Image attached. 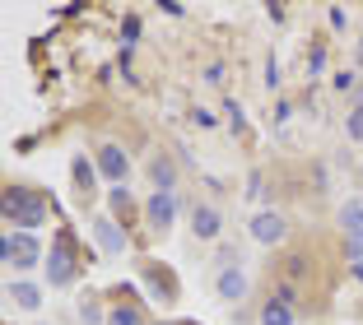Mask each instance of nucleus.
Returning <instances> with one entry per match:
<instances>
[{
    "label": "nucleus",
    "instance_id": "1",
    "mask_svg": "<svg viewBox=\"0 0 363 325\" xmlns=\"http://www.w3.org/2000/svg\"><path fill=\"white\" fill-rule=\"evenodd\" d=\"M47 214H52V200H47L43 190H33V186H5V219L19 223V232L47 223Z\"/></svg>",
    "mask_w": 363,
    "mask_h": 325
},
{
    "label": "nucleus",
    "instance_id": "2",
    "mask_svg": "<svg viewBox=\"0 0 363 325\" xmlns=\"http://www.w3.org/2000/svg\"><path fill=\"white\" fill-rule=\"evenodd\" d=\"M79 246H75V232H56V241L47 246V283H70L79 274Z\"/></svg>",
    "mask_w": 363,
    "mask_h": 325
},
{
    "label": "nucleus",
    "instance_id": "3",
    "mask_svg": "<svg viewBox=\"0 0 363 325\" xmlns=\"http://www.w3.org/2000/svg\"><path fill=\"white\" fill-rule=\"evenodd\" d=\"M0 256H5V265H14V270H33V265L43 261V246H38V237H28V232H5Z\"/></svg>",
    "mask_w": 363,
    "mask_h": 325
},
{
    "label": "nucleus",
    "instance_id": "4",
    "mask_svg": "<svg viewBox=\"0 0 363 325\" xmlns=\"http://www.w3.org/2000/svg\"><path fill=\"white\" fill-rule=\"evenodd\" d=\"M98 172H103V181H126V172H130V158H126V149L121 144H98Z\"/></svg>",
    "mask_w": 363,
    "mask_h": 325
},
{
    "label": "nucleus",
    "instance_id": "5",
    "mask_svg": "<svg viewBox=\"0 0 363 325\" xmlns=\"http://www.w3.org/2000/svg\"><path fill=\"white\" fill-rule=\"evenodd\" d=\"M284 232H289V219H284V214H275V210H261L257 219H252V237H257L261 246L284 241Z\"/></svg>",
    "mask_w": 363,
    "mask_h": 325
},
{
    "label": "nucleus",
    "instance_id": "6",
    "mask_svg": "<svg viewBox=\"0 0 363 325\" xmlns=\"http://www.w3.org/2000/svg\"><path fill=\"white\" fill-rule=\"evenodd\" d=\"M94 237H98V246H103V256H126L130 237L117 219H94Z\"/></svg>",
    "mask_w": 363,
    "mask_h": 325
},
{
    "label": "nucleus",
    "instance_id": "7",
    "mask_svg": "<svg viewBox=\"0 0 363 325\" xmlns=\"http://www.w3.org/2000/svg\"><path fill=\"white\" fill-rule=\"evenodd\" d=\"M145 219H150V228H154V232H168V228H172V219H177V200L163 195V190H154V200L145 205Z\"/></svg>",
    "mask_w": 363,
    "mask_h": 325
},
{
    "label": "nucleus",
    "instance_id": "8",
    "mask_svg": "<svg viewBox=\"0 0 363 325\" xmlns=\"http://www.w3.org/2000/svg\"><path fill=\"white\" fill-rule=\"evenodd\" d=\"M219 228H224V219H219V210H210V205H196L191 210V232L196 237H219Z\"/></svg>",
    "mask_w": 363,
    "mask_h": 325
},
{
    "label": "nucleus",
    "instance_id": "9",
    "mask_svg": "<svg viewBox=\"0 0 363 325\" xmlns=\"http://www.w3.org/2000/svg\"><path fill=\"white\" fill-rule=\"evenodd\" d=\"M261 325H294V302L279 293L266 297V307H261Z\"/></svg>",
    "mask_w": 363,
    "mask_h": 325
},
{
    "label": "nucleus",
    "instance_id": "10",
    "mask_svg": "<svg viewBox=\"0 0 363 325\" xmlns=\"http://www.w3.org/2000/svg\"><path fill=\"white\" fill-rule=\"evenodd\" d=\"M145 279H150V288H154V297H159V302H172V297H177V279H172L163 265H150V270H145Z\"/></svg>",
    "mask_w": 363,
    "mask_h": 325
},
{
    "label": "nucleus",
    "instance_id": "11",
    "mask_svg": "<svg viewBox=\"0 0 363 325\" xmlns=\"http://www.w3.org/2000/svg\"><path fill=\"white\" fill-rule=\"evenodd\" d=\"M70 172H75V190H79V195H94V186H98V163H89V158L84 154H75V158H70Z\"/></svg>",
    "mask_w": 363,
    "mask_h": 325
},
{
    "label": "nucleus",
    "instance_id": "12",
    "mask_svg": "<svg viewBox=\"0 0 363 325\" xmlns=\"http://www.w3.org/2000/svg\"><path fill=\"white\" fill-rule=\"evenodd\" d=\"M150 181L154 190H163V195H172V181H177V172H172V158H150Z\"/></svg>",
    "mask_w": 363,
    "mask_h": 325
},
{
    "label": "nucleus",
    "instance_id": "13",
    "mask_svg": "<svg viewBox=\"0 0 363 325\" xmlns=\"http://www.w3.org/2000/svg\"><path fill=\"white\" fill-rule=\"evenodd\" d=\"M340 228H345V237L363 241V200H345L340 205Z\"/></svg>",
    "mask_w": 363,
    "mask_h": 325
},
{
    "label": "nucleus",
    "instance_id": "14",
    "mask_svg": "<svg viewBox=\"0 0 363 325\" xmlns=\"http://www.w3.org/2000/svg\"><path fill=\"white\" fill-rule=\"evenodd\" d=\"M242 293H247V274L238 270V265H233V270H224V274H219V297H224V302H238Z\"/></svg>",
    "mask_w": 363,
    "mask_h": 325
},
{
    "label": "nucleus",
    "instance_id": "15",
    "mask_svg": "<svg viewBox=\"0 0 363 325\" xmlns=\"http://www.w3.org/2000/svg\"><path fill=\"white\" fill-rule=\"evenodd\" d=\"M107 205H112V214H117V219H121V228H126V223H130V214H135V205H130V190H126V186H112Z\"/></svg>",
    "mask_w": 363,
    "mask_h": 325
},
{
    "label": "nucleus",
    "instance_id": "16",
    "mask_svg": "<svg viewBox=\"0 0 363 325\" xmlns=\"http://www.w3.org/2000/svg\"><path fill=\"white\" fill-rule=\"evenodd\" d=\"M10 293H14V302H19L23 312H38V307H43V293H38L33 283H10Z\"/></svg>",
    "mask_w": 363,
    "mask_h": 325
},
{
    "label": "nucleus",
    "instance_id": "17",
    "mask_svg": "<svg viewBox=\"0 0 363 325\" xmlns=\"http://www.w3.org/2000/svg\"><path fill=\"white\" fill-rule=\"evenodd\" d=\"M107 325H145V316L126 302V307H112V312H107Z\"/></svg>",
    "mask_w": 363,
    "mask_h": 325
},
{
    "label": "nucleus",
    "instance_id": "18",
    "mask_svg": "<svg viewBox=\"0 0 363 325\" xmlns=\"http://www.w3.org/2000/svg\"><path fill=\"white\" fill-rule=\"evenodd\" d=\"M345 130H350L354 144H363V107H354V112H350V126H345Z\"/></svg>",
    "mask_w": 363,
    "mask_h": 325
},
{
    "label": "nucleus",
    "instance_id": "19",
    "mask_svg": "<svg viewBox=\"0 0 363 325\" xmlns=\"http://www.w3.org/2000/svg\"><path fill=\"white\" fill-rule=\"evenodd\" d=\"M79 316H84V325H98V321L107 325V316L98 312V302H79Z\"/></svg>",
    "mask_w": 363,
    "mask_h": 325
},
{
    "label": "nucleus",
    "instance_id": "20",
    "mask_svg": "<svg viewBox=\"0 0 363 325\" xmlns=\"http://www.w3.org/2000/svg\"><path fill=\"white\" fill-rule=\"evenodd\" d=\"M345 261H350V265L363 261V241L359 237H345Z\"/></svg>",
    "mask_w": 363,
    "mask_h": 325
},
{
    "label": "nucleus",
    "instance_id": "21",
    "mask_svg": "<svg viewBox=\"0 0 363 325\" xmlns=\"http://www.w3.org/2000/svg\"><path fill=\"white\" fill-rule=\"evenodd\" d=\"M121 38H126V42H135V38H140V19H135V14H126V23H121Z\"/></svg>",
    "mask_w": 363,
    "mask_h": 325
},
{
    "label": "nucleus",
    "instance_id": "22",
    "mask_svg": "<svg viewBox=\"0 0 363 325\" xmlns=\"http://www.w3.org/2000/svg\"><path fill=\"white\" fill-rule=\"evenodd\" d=\"M224 112H228V126H233V130L247 126V121H242V107H238V103H224Z\"/></svg>",
    "mask_w": 363,
    "mask_h": 325
},
{
    "label": "nucleus",
    "instance_id": "23",
    "mask_svg": "<svg viewBox=\"0 0 363 325\" xmlns=\"http://www.w3.org/2000/svg\"><path fill=\"white\" fill-rule=\"evenodd\" d=\"M326 19H331V28H345V23H350V19H345V10H340V5H331V10H326Z\"/></svg>",
    "mask_w": 363,
    "mask_h": 325
},
{
    "label": "nucleus",
    "instance_id": "24",
    "mask_svg": "<svg viewBox=\"0 0 363 325\" xmlns=\"http://www.w3.org/2000/svg\"><path fill=\"white\" fill-rule=\"evenodd\" d=\"M335 89H340V93H345V89H354V70H345V74H335Z\"/></svg>",
    "mask_w": 363,
    "mask_h": 325
},
{
    "label": "nucleus",
    "instance_id": "25",
    "mask_svg": "<svg viewBox=\"0 0 363 325\" xmlns=\"http://www.w3.org/2000/svg\"><path fill=\"white\" fill-rule=\"evenodd\" d=\"M350 274H354V279L363 283V261H359V265H350Z\"/></svg>",
    "mask_w": 363,
    "mask_h": 325
},
{
    "label": "nucleus",
    "instance_id": "26",
    "mask_svg": "<svg viewBox=\"0 0 363 325\" xmlns=\"http://www.w3.org/2000/svg\"><path fill=\"white\" fill-rule=\"evenodd\" d=\"M359 61H363V38H359Z\"/></svg>",
    "mask_w": 363,
    "mask_h": 325
},
{
    "label": "nucleus",
    "instance_id": "27",
    "mask_svg": "<svg viewBox=\"0 0 363 325\" xmlns=\"http://www.w3.org/2000/svg\"><path fill=\"white\" fill-rule=\"evenodd\" d=\"M359 177H363V168H359Z\"/></svg>",
    "mask_w": 363,
    "mask_h": 325
},
{
    "label": "nucleus",
    "instance_id": "28",
    "mask_svg": "<svg viewBox=\"0 0 363 325\" xmlns=\"http://www.w3.org/2000/svg\"><path fill=\"white\" fill-rule=\"evenodd\" d=\"M163 325H172V321H163Z\"/></svg>",
    "mask_w": 363,
    "mask_h": 325
}]
</instances>
